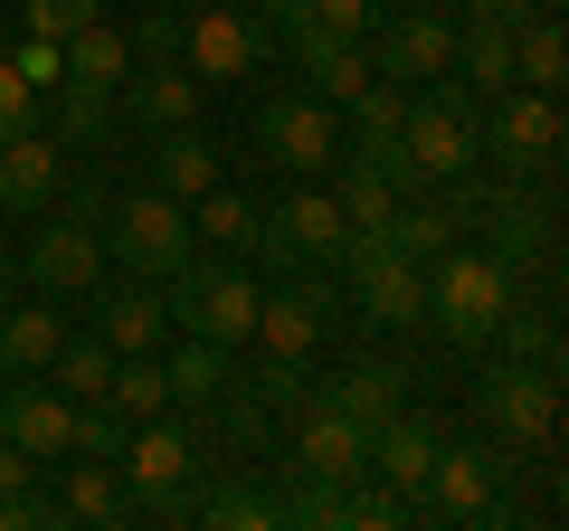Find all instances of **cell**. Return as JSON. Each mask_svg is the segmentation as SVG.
<instances>
[{
    "label": "cell",
    "mask_w": 569,
    "mask_h": 531,
    "mask_svg": "<svg viewBox=\"0 0 569 531\" xmlns=\"http://www.w3.org/2000/svg\"><path fill=\"white\" fill-rule=\"evenodd\" d=\"M284 48H295V67L313 77V96H323L332 114H351V104L370 96V77H380L361 39H323V29H284Z\"/></svg>",
    "instance_id": "obj_24"
},
{
    "label": "cell",
    "mask_w": 569,
    "mask_h": 531,
    "mask_svg": "<svg viewBox=\"0 0 569 531\" xmlns=\"http://www.w3.org/2000/svg\"><path fill=\"white\" fill-rule=\"evenodd\" d=\"M247 10H257L266 29H305V10H313V0H247Z\"/></svg>",
    "instance_id": "obj_44"
},
{
    "label": "cell",
    "mask_w": 569,
    "mask_h": 531,
    "mask_svg": "<svg viewBox=\"0 0 569 531\" xmlns=\"http://www.w3.org/2000/svg\"><path fill=\"white\" fill-rule=\"evenodd\" d=\"M39 455H20V447H10V437H0V493H20V484H39Z\"/></svg>",
    "instance_id": "obj_43"
},
{
    "label": "cell",
    "mask_w": 569,
    "mask_h": 531,
    "mask_svg": "<svg viewBox=\"0 0 569 531\" xmlns=\"http://www.w3.org/2000/svg\"><path fill=\"white\" fill-rule=\"evenodd\" d=\"M104 399H114L123 418H162V409H171L162 351H123V361H114V380H104Z\"/></svg>",
    "instance_id": "obj_35"
},
{
    "label": "cell",
    "mask_w": 569,
    "mask_h": 531,
    "mask_svg": "<svg viewBox=\"0 0 569 531\" xmlns=\"http://www.w3.org/2000/svg\"><path fill=\"white\" fill-rule=\"evenodd\" d=\"M475 114H485V96L475 86H408V114H399V162L418 171L427 190H447V181H475Z\"/></svg>",
    "instance_id": "obj_4"
},
{
    "label": "cell",
    "mask_w": 569,
    "mask_h": 531,
    "mask_svg": "<svg viewBox=\"0 0 569 531\" xmlns=\"http://www.w3.org/2000/svg\"><path fill=\"white\" fill-rule=\"evenodd\" d=\"M560 77H569V39H560V20H550V10H522V20H512V86H541V96H560Z\"/></svg>",
    "instance_id": "obj_32"
},
{
    "label": "cell",
    "mask_w": 569,
    "mask_h": 531,
    "mask_svg": "<svg viewBox=\"0 0 569 531\" xmlns=\"http://www.w3.org/2000/svg\"><path fill=\"white\" fill-rule=\"evenodd\" d=\"M380 238L399 247V257H418V266H427V257H447V247L466 238V219H456V200H437V190H408V200L389 209Z\"/></svg>",
    "instance_id": "obj_28"
},
{
    "label": "cell",
    "mask_w": 569,
    "mask_h": 531,
    "mask_svg": "<svg viewBox=\"0 0 569 531\" xmlns=\"http://www.w3.org/2000/svg\"><path fill=\"white\" fill-rule=\"evenodd\" d=\"M10 67H20V77L39 86V96H48V86L67 77V67H58V39H10Z\"/></svg>",
    "instance_id": "obj_41"
},
{
    "label": "cell",
    "mask_w": 569,
    "mask_h": 531,
    "mask_svg": "<svg viewBox=\"0 0 569 531\" xmlns=\"http://www.w3.org/2000/svg\"><path fill=\"white\" fill-rule=\"evenodd\" d=\"M332 332H342V294L323 285V266H295V285H266V294H257V332H247V351L313 361Z\"/></svg>",
    "instance_id": "obj_14"
},
{
    "label": "cell",
    "mask_w": 569,
    "mask_h": 531,
    "mask_svg": "<svg viewBox=\"0 0 569 531\" xmlns=\"http://www.w3.org/2000/svg\"><path fill=\"white\" fill-rule=\"evenodd\" d=\"M58 522L77 531H123L133 522V493H123V465L114 455H58Z\"/></svg>",
    "instance_id": "obj_22"
},
{
    "label": "cell",
    "mask_w": 569,
    "mask_h": 531,
    "mask_svg": "<svg viewBox=\"0 0 569 531\" xmlns=\"http://www.w3.org/2000/svg\"><path fill=\"white\" fill-rule=\"evenodd\" d=\"M0 437L20 455H39V465H58V455H77V399L48 370H20V380L0 389Z\"/></svg>",
    "instance_id": "obj_18"
},
{
    "label": "cell",
    "mask_w": 569,
    "mask_h": 531,
    "mask_svg": "<svg viewBox=\"0 0 569 531\" xmlns=\"http://www.w3.org/2000/svg\"><path fill=\"white\" fill-rule=\"evenodd\" d=\"M190 238L209 247V257H247V247H257V200H247V190H200V200H190Z\"/></svg>",
    "instance_id": "obj_31"
},
{
    "label": "cell",
    "mask_w": 569,
    "mask_h": 531,
    "mask_svg": "<svg viewBox=\"0 0 569 531\" xmlns=\"http://www.w3.org/2000/svg\"><path fill=\"white\" fill-rule=\"evenodd\" d=\"M20 275H29V294H58V304H77V294L104 275V238H96V219H86V209H39V228H29V247H20Z\"/></svg>",
    "instance_id": "obj_15"
},
{
    "label": "cell",
    "mask_w": 569,
    "mask_h": 531,
    "mask_svg": "<svg viewBox=\"0 0 569 531\" xmlns=\"http://www.w3.org/2000/svg\"><path fill=\"white\" fill-rule=\"evenodd\" d=\"M0 58H10V29H0Z\"/></svg>",
    "instance_id": "obj_47"
},
{
    "label": "cell",
    "mask_w": 569,
    "mask_h": 531,
    "mask_svg": "<svg viewBox=\"0 0 569 531\" xmlns=\"http://www.w3.org/2000/svg\"><path fill=\"white\" fill-rule=\"evenodd\" d=\"M209 86L190 77L181 58H142L133 77L114 86V123H133V133H171V123H200Z\"/></svg>",
    "instance_id": "obj_19"
},
{
    "label": "cell",
    "mask_w": 569,
    "mask_h": 531,
    "mask_svg": "<svg viewBox=\"0 0 569 531\" xmlns=\"http://www.w3.org/2000/svg\"><path fill=\"white\" fill-rule=\"evenodd\" d=\"M181 522H209V531H276V522H284V493H257V484H209V474H200V493H190Z\"/></svg>",
    "instance_id": "obj_30"
},
{
    "label": "cell",
    "mask_w": 569,
    "mask_h": 531,
    "mask_svg": "<svg viewBox=\"0 0 569 531\" xmlns=\"http://www.w3.org/2000/svg\"><path fill=\"white\" fill-rule=\"evenodd\" d=\"M427 323L456 351H485L512 332V266L485 238H456L447 257H427Z\"/></svg>",
    "instance_id": "obj_2"
},
{
    "label": "cell",
    "mask_w": 569,
    "mask_h": 531,
    "mask_svg": "<svg viewBox=\"0 0 569 531\" xmlns=\"http://www.w3.org/2000/svg\"><path fill=\"white\" fill-rule=\"evenodd\" d=\"M380 10H389V0H313L305 29H323V39H370V29H380Z\"/></svg>",
    "instance_id": "obj_39"
},
{
    "label": "cell",
    "mask_w": 569,
    "mask_h": 531,
    "mask_svg": "<svg viewBox=\"0 0 569 531\" xmlns=\"http://www.w3.org/2000/svg\"><path fill=\"white\" fill-rule=\"evenodd\" d=\"M342 294L361 304L370 332H408V323H427V266L399 257L380 228H361V238L342 247Z\"/></svg>",
    "instance_id": "obj_10"
},
{
    "label": "cell",
    "mask_w": 569,
    "mask_h": 531,
    "mask_svg": "<svg viewBox=\"0 0 569 531\" xmlns=\"http://www.w3.org/2000/svg\"><path fill=\"white\" fill-rule=\"evenodd\" d=\"M0 219H10V209H0Z\"/></svg>",
    "instance_id": "obj_48"
},
{
    "label": "cell",
    "mask_w": 569,
    "mask_h": 531,
    "mask_svg": "<svg viewBox=\"0 0 569 531\" xmlns=\"http://www.w3.org/2000/svg\"><path fill=\"white\" fill-rule=\"evenodd\" d=\"M58 96H77V104H114V86L133 77V39H123L114 20H86L77 39H58Z\"/></svg>",
    "instance_id": "obj_23"
},
{
    "label": "cell",
    "mask_w": 569,
    "mask_h": 531,
    "mask_svg": "<svg viewBox=\"0 0 569 531\" xmlns=\"http://www.w3.org/2000/svg\"><path fill=\"white\" fill-rule=\"evenodd\" d=\"M133 48L142 58H181V10H152V20L133 29Z\"/></svg>",
    "instance_id": "obj_42"
},
{
    "label": "cell",
    "mask_w": 569,
    "mask_h": 531,
    "mask_svg": "<svg viewBox=\"0 0 569 531\" xmlns=\"http://www.w3.org/2000/svg\"><path fill=\"white\" fill-rule=\"evenodd\" d=\"M257 275H247L238 257H209V247H190V266L171 275V332H200V342L219 351H247V332H257Z\"/></svg>",
    "instance_id": "obj_6"
},
{
    "label": "cell",
    "mask_w": 569,
    "mask_h": 531,
    "mask_svg": "<svg viewBox=\"0 0 569 531\" xmlns=\"http://www.w3.org/2000/svg\"><path fill=\"white\" fill-rule=\"evenodd\" d=\"M456 77L475 96H503L512 86V20H466L456 29Z\"/></svg>",
    "instance_id": "obj_33"
},
{
    "label": "cell",
    "mask_w": 569,
    "mask_h": 531,
    "mask_svg": "<svg viewBox=\"0 0 569 531\" xmlns=\"http://www.w3.org/2000/svg\"><path fill=\"white\" fill-rule=\"evenodd\" d=\"M228 389H238V399H257L266 418H284V409H295V399L313 389V361H284V351H257V370H238Z\"/></svg>",
    "instance_id": "obj_34"
},
{
    "label": "cell",
    "mask_w": 569,
    "mask_h": 531,
    "mask_svg": "<svg viewBox=\"0 0 569 531\" xmlns=\"http://www.w3.org/2000/svg\"><path fill=\"white\" fill-rule=\"evenodd\" d=\"M10 294H20V285H10V266H0V304H10Z\"/></svg>",
    "instance_id": "obj_46"
},
{
    "label": "cell",
    "mask_w": 569,
    "mask_h": 531,
    "mask_svg": "<svg viewBox=\"0 0 569 531\" xmlns=\"http://www.w3.org/2000/svg\"><path fill=\"white\" fill-rule=\"evenodd\" d=\"M29 39H77L86 20H104V0H20Z\"/></svg>",
    "instance_id": "obj_38"
},
{
    "label": "cell",
    "mask_w": 569,
    "mask_h": 531,
    "mask_svg": "<svg viewBox=\"0 0 569 531\" xmlns=\"http://www.w3.org/2000/svg\"><path fill=\"white\" fill-rule=\"evenodd\" d=\"M266 58H276V29H266L257 10H228V0L181 10V67L200 86H238V77H257Z\"/></svg>",
    "instance_id": "obj_13"
},
{
    "label": "cell",
    "mask_w": 569,
    "mask_h": 531,
    "mask_svg": "<svg viewBox=\"0 0 569 531\" xmlns=\"http://www.w3.org/2000/svg\"><path fill=\"white\" fill-rule=\"evenodd\" d=\"M332 399H342V409L361 418V428H380V418L408 399V370L389 361V351H351V361H342V380H332Z\"/></svg>",
    "instance_id": "obj_29"
},
{
    "label": "cell",
    "mask_w": 569,
    "mask_h": 531,
    "mask_svg": "<svg viewBox=\"0 0 569 531\" xmlns=\"http://www.w3.org/2000/svg\"><path fill=\"white\" fill-rule=\"evenodd\" d=\"M512 465L522 455L493 447V437H466V447L447 437L427 484L408 493V512H427V522H512Z\"/></svg>",
    "instance_id": "obj_5"
},
{
    "label": "cell",
    "mask_w": 569,
    "mask_h": 531,
    "mask_svg": "<svg viewBox=\"0 0 569 531\" xmlns=\"http://www.w3.org/2000/svg\"><path fill=\"white\" fill-rule=\"evenodd\" d=\"M58 181H67V143L48 133V123H29V133L0 143V209H10V219L58 209Z\"/></svg>",
    "instance_id": "obj_21"
},
{
    "label": "cell",
    "mask_w": 569,
    "mask_h": 531,
    "mask_svg": "<svg viewBox=\"0 0 569 531\" xmlns=\"http://www.w3.org/2000/svg\"><path fill=\"white\" fill-rule=\"evenodd\" d=\"M67 342V313L58 294H10L0 304V380H20V370H48Z\"/></svg>",
    "instance_id": "obj_26"
},
{
    "label": "cell",
    "mask_w": 569,
    "mask_h": 531,
    "mask_svg": "<svg viewBox=\"0 0 569 531\" xmlns=\"http://www.w3.org/2000/svg\"><path fill=\"white\" fill-rule=\"evenodd\" d=\"M142 143H152V152H142V181L162 190V200L190 209L200 190H219V152H209L200 123H171V133H142Z\"/></svg>",
    "instance_id": "obj_25"
},
{
    "label": "cell",
    "mask_w": 569,
    "mask_h": 531,
    "mask_svg": "<svg viewBox=\"0 0 569 531\" xmlns=\"http://www.w3.org/2000/svg\"><path fill=\"white\" fill-rule=\"evenodd\" d=\"M437 447H447V428L418 409V399H399V409L370 428V484H389V493H418L427 484V465H437Z\"/></svg>",
    "instance_id": "obj_20"
},
{
    "label": "cell",
    "mask_w": 569,
    "mask_h": 531,
    "mask_svg": "<svg viewBox=\"0 0 569 531\" xmlns=\"http://www.w3.org/2000/svg\"><path fill=\"white\" fill-rule=\"evenodd\" d=\"M123 437H133V418L114 399H77V455H123Z\"/></svg>",
    "instance_id": "obj_37"
},
{
    "label": "cell",
    "mask_w": 569,
    "mask_h": 531,
    "mask_svg": "<svg viewBox=\"0 0 569 531\" xmlns=\"http://www.w3.org/2000/svg\"><path fill=\"white\" fill-rule=\"evenodd\" d=\"M466 20H522V10H541V0H456Z\"/></svg>",
    "instance_id": "obj_45"
},
{
    "label": "cell",
    "mask_w": 569,
    "mask_h": 531,
    "mask_svg": "<svg viewBox=\"0 0 569 531\" xmlns=\"http://www.w3.org/2000/svg\"><path fill=\"white\" fill-rule=\"evenodd\" d=\"M284 474H295V484H370V428L323 380L284 409Z\"/></svg>",
    "instance_id": "obj_7"
},
{
    "label": "cell",
    "mask_w": 569,
    "mask_h": 531,
    "mask_svg": "<svg viewBox=\"0 0 569 531\" xmlns=\"http://www.w3.org/2000/svg\"><path fill=\"white\" fill-rule=\"evenodd\" d=\"M162 380H171V409H209V399H228V380H238V351L200 342V332H171L162 342Z\"/></svg>",
    "instance_id": "obj_27"
},
{
    "label": "cell",
    "mask_w": 569,
    "mask_h": 531,
    "mask_svg": "<svg viewBox=\"0 0 569 531\" xmlns=\"http://www.w3.org/2000/svg\"><path fill=\"white\" fill-rule=\"evenodd\" d=\"M370 67H380L389 86H437L456 77V20L427 0V10H380V29H370Z\"/></svg>",
    "instance_id": "obj_16"
},
{
    "label": "cell",
    "mask_w": 569,
    "mask_h": 531,
    "mask_svg": "<svg viewBox=\"0 0 569 531\" xmlns=\"http://www.w3.org/2000/svg\"><path fill=\"white\" fill-rule=\"evenodd\" d=\"M77 304H86V332H96L114 361H123V351H162L171 342V313H162V294L142 285V275H114V266H104Z\"/></svg>",
    "instance_id": "obj_17"
},
{
    "label": "cell",
    "mask_w": 569,
    "mask_h": 531,
    "mask_svg": "<svg viewBox=\"0 0 569 531\" xmlns=\"http://www.w3.org/2000/svg\"><path fill=\"white\" fill-rule=\"evenodd\" d=\"M29 123H48V114H39V86L0 58V143H10V133H29Z\"/></svg>",
    "instance_id": "obj_40"
},
{
    "label": "cell",
    "mask_w": 569,
    "mask_h": 531,
    "mask_svg": "<svg viewBox=\"0 0 569 531\" xmlns=\"http://www.w3.org/2000/svg\"><path fill=\"white\" fill-rule=\"evenodd\" d=\"M48 380H58L67 399H104V380H114V351H104L96 332L67 323V342H58V361H48Z\"/></svg>",
    "instance_id": "obj_36"
},
{
    "label": "cell",
    "mask_w": 569,
    "mask_h": 531,
    "mask_svg": "<svg viewBox=\"0 0 569 531\" xmlns=\"http://www.w3.org/2000/svg\"><path fill=\"white\" fill-rule=\"evenodd\" d=\"M475 428H485L493 447H512V455L550 447V437H560V370H541V361H493L485 380H475Z\"/></svg>",
    "instance_id": "obj_9"
},
{
    "label": "cell",
    "mask_w": 569,
    "mask_h": 531,
    "mask_svg": "<svg viewBox=\"0 0 569 531\" xmlns=\"http://www.w3.org/2000/svg\"><path fill=\"white\" fill-rule=\"evenodd\" d=\"M475 152L503 162L512 181L550 171V162H560V96H541V86H503V96H485V114H475Z\"/></svg>",
    "instance_id": "obj_12"
},
{
    "label": "cell",
    "mask_w": 569,
    "mask_h": 531,
    "mask_svg": "<svg viewBox=\"0 0 569 531\" xmlns=\"http://www.w3.org/2000/svg\"><path fill=\"white\" fill-rule=\"evenodd\" d=\"M209 409H162V418H133V437H123V493H133V512H152V522H181L190 493H200L209 474Z\"/></svg>",
    "instance_id": "obj_1"
},
{
    "label": "cell",
    "mask_w": 569,
    "mask_h": 531,
    "mask_svg": "<svg viewBox=\"0 0 569 531\" xmlns=\"http://www.w3.org/2000/svg\"><path fill=\"white\" fill-rule=\"evenodd\" d=\"M342 247H351L342 200H332L323 181H295V190H276V200L257 209V247H247V257H266L276 275H295V266H342Z\"/></svg>",
    "instance_id": "obj_8"
},
{
    "label": "cell",
    "mask_w": 569,
    "mask_h": 531,
    "mask_svg": "<svg viewBox=\"0 0 569 531\" xmlns=\"http://www.w3.org/2000/svg\"><path fill=\"white\" fill-rule=\"evenodd\" d=\"M257 152L284 181H323V171L342 162V114H332L313 86H284V96L257 104Z\"/></svg>",
    "instance_id": "obj_11"
},
{
    "label": "cell",
    "mask_w": 569,
    "mask_h": 531,
    "mask_svg": "<svg viewBox=\"0 0 569 531\" xmlns=\"http://www.w3.org/2000/svg\"><path fill=\"white\" fill-rule=\"evenodd\" d=\"M96 238H104V266L114 275H142V285H171L190 266V209L181 200H162L152 181H133V190H114L104 200V219H96Z\"/></svg>",
    "instance_id": "obj_3"
}]
</instances>
